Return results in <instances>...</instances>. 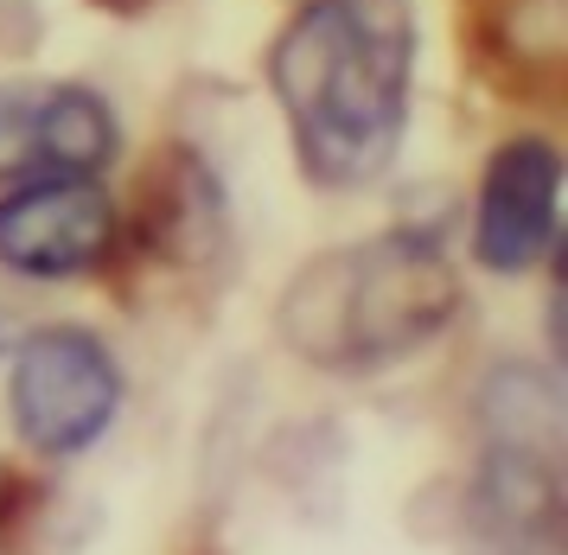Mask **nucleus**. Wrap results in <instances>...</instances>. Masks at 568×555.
I'll return each mask as SVG.
<instances>
[{"label":"nucleus","instance_id":"nucleus-1","mask_svg":"<svg viewBox=\"0 0 568 555\" xmlns=\"http://www.w3.org/2000/svg\"><path fill=\"white\" fill-rule=\"evenodd\" d=\"M415 26L403 0H307L268 51L301 173L326 192H358L389 173L409 128Z\"/></svg>","mask_w":568,"mask_h":555},{"label":"nucleus","instance_id":"nucleus-2","mask_svg":"<svg viewBox=\"0 0 568 555\" xmlns=\"http://www.w3.org/2000/svg\"><path fill=\"white\" fill-rule=\"evenodd\" d=\"M460 313V275L428 230H384L371 243L307 262L282 294V339L313 371L364 377L428 352Z\"/></svg>","mask_w":568,"mask_h":555},{"label":"nucleus","instance_id":"nucleus-3","mask_svg":"<svg viewBox=\"0 0 568 555\" xmlns=\"http://www.w3.org/2000/svg\"><path fill=\"white\" fill-rule=\"evenodd\" d=\"M7 408L13 434L45 460H78L97 447L122 408V371L97 332L45 326L13 352L7 371Z\"/></svg>","mask_w":568,"mask_h":555},{"label":"nucleus","instance_id":"nucleus-4","mask_svg":"<svg viewBox=\"0 0 568 555\" xmlns=\"http://www.w3.org/2000/svg\"><path fill=\"white\" fill-rule=\"evenodd\" d=\"M122 148L109 102L83 83H0V179H97Z\"/></svg>","mask_w":568,"mask_h":555},{"label":"nucleus","instance_id":"nucleus-5","mask_svg":"<svg viewBox=\"0 0 568 555\" xmlns=\"http://www.w3.org/2000/svg\"><path fill=\"white\" fill-rule=\"evenodd\" d=\"M115 243V204L97 179H32L0 199V269L27 281H71Z\"/></svg>","mask_w":568,"mask_h":555},{"label":"nucleus","instance_id":"nucleus-6","mask_svg":"<svg viewBox=\"0 0 568 555\" xmlns=\"http://www.w3.org/2000/svg\"><path fill=\"white\" fill-rule=\"evenodd\" d=\"M556 204H562V153L542 134L505 141L479 179V218H473V255L491 275L537 269L556 243Z\"/></svg>","mask_w":568,"mask_h":555},{"label":"nucleus","instance_id":"nucleus-7","mask_svg":"<svg viewBox=\"0 0 568 555\" xmlns=\"http://www.w3.org/2000/svg\"><path fill=\"white\" fill-rule=\"evenodd\" d=\"M486 434L505 447H530V454L562 460V390L530 364H505L486 383Z\"/></svg>","mask_w":568,"mask_h":555}]
</instances>
